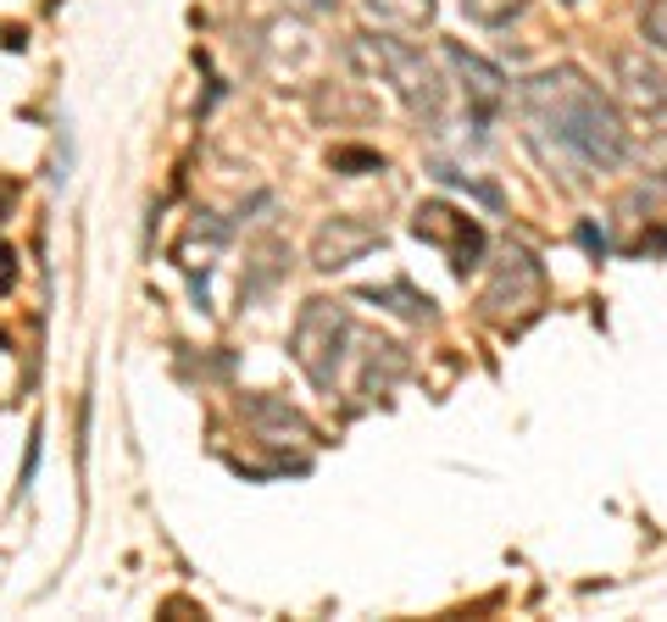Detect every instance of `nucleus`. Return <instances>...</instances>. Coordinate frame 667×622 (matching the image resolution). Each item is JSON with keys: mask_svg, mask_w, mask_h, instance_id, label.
<instances>
[{"mask_svg": "<svg viewBox=\"0 0 667 622\" xmlns=\"http://www.w3.org/2000/svg\"><path fill=\"white\" fill-rule=\"evenodd\" d=\"M12 278H18V256H12V245H0V295L12 289Z\"/></svg>", "mask_w": 667, "mask_h": 622, "instance_id": "obj_1", "label": "nucleus"}]
</instances>
